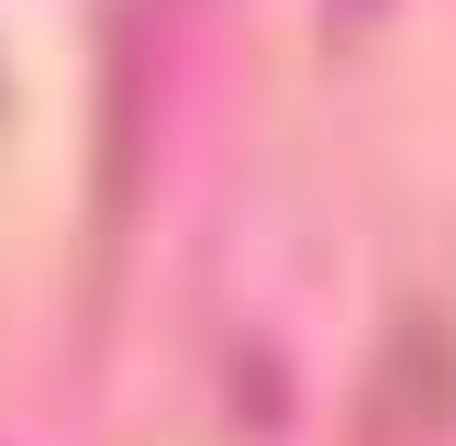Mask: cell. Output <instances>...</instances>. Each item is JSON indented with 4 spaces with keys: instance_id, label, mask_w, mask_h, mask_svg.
Instances as JSON below:
<instances>
[{
    "instance_id": "cell-1",
    "label": "cell",
    "mask_w": 456,
    "mask_h": 446,
    "mask_svg": "<svg viewBox=\"0 0 456 446\" xmlns=\"http://www.w3.org/2000/svg\"><path fill=\"white\" fill-rule=\"evenodd\" d=\"M346 12H368V0H346Z\"/></svg>"
}]
</instances>
